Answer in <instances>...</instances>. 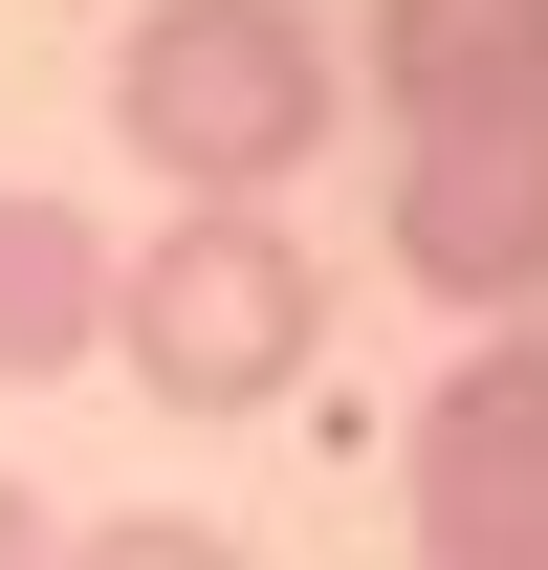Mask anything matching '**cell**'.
<instances>
[{
  "label": "cell",
  "instance_id": "obj_4",
  "mask_svg": "<svg viewBox=\"0 0 548 570\" xmlns=\"http://www.w3.org/2000/svg\"><path fill=\"white\" fill-rule=\"evenodd\" d=\"M395 285H439L461 330H527V285H548V110L395 132Z\"/></svg>",
  "mask_w": 548,
  "mask_h": 570
},
{
  "label": "cell",
  "instance_id": "obj_7",
  "mask_svg": "<svg viewBox=\"0 0 548 570\" xmlns=\"http://www.w3.org/2000/svg\"><path fill=\"white\" fill-rule=\"evenodd\" d=\"M45 570H242V549H219L198 504H133V527H67V549H45Z\"/></svg>",
  "mask_w": 548,
  "mask_h": 570
},
{
  "label": "cell",
  "instance_id": "obj_1",
  "mask_svg": "<svg viewBox=\"0 0 548 570\" xmlns=\"http://www.w3.org/2000/svg\"><path fill=\"white\" fill-rule=\"evenodd\" d=\"M330 352V264L285 198H176L154 242H110V373L154 417H264Z\"/></svg>",
  "mask_w": 548,
  "mask_h": 570
},
{
  "label": "cell",
  "instance_id": "obj_8",
  "mask_svg": "<svg viewBox=\"0 0 548 570\" xmlns=\"http://www.w3.org/2000/svg\"><path fill=\"white\" fill-rule=\"evenodd\" d=\"M45 549H67V527H45V504H22V483H0V570H45Z\"/></svg>",
  "mask_w": 548,
  "mask_h": 570
},
{
  "label": "cell",
  "instance_id": "obj_6",
  "mask_svg": "<svg viewBox=\"0 0 548 570\" xmlns=\"http://www.w3.org/2000/svg\"><path fill=\"white\" fill-rule=\"evenodd\" d=\"M88 352H110V242L0 176V395H45V373H88Z\"/></svg>",
  "mask_w": 548,
  "mask_h": 570
},
{
  "label": "cell",
  "instance_id": "obj_5",
  "mask_svg": "<svg viewBox=\"0 0 548 570\" xmlns=\"http://www.w3.org/2000/svg\"><path fill=\"white\" fill-rule=\"evenodd\" d=\"M373 110H395V132L548 110V0H373Z\"/></svg>",
  "mask_w": 548,
  "mask_h": 570
},
{
  "label": "cell",
  "instance_id": "obj_2",
  "mask_svg": "<svg viewBox=\"0 0 548 570\" xmlns=\"http://www.w3.org/2000/svg\"><path fill=\"white\" fill-rule=\"evenodd\" d=\"M110 132L176 176V198H285L307 154L351 132V67L307 0H154L110 45Z\"/></svg>",
  "mask_w": 548,
  "mask_h": 570
},
{
  "label": "cell",
  "instance_id": "obj_3",
  "mask_svg": "<svg viewBox=\"0 0 548 570\" xmlns=\"http://www.w3.org/2000/svg\"><path fill=\"white\" fill-rule=\"evenodd\" d=\"M417 570H548V307L417 395Z\"/></svg>",
  "mask_w": 548,
  "mask_h": 570
}]
</instances>
